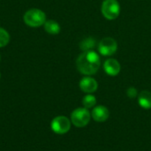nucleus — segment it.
I'll list each match as a JSON object with an SVG mask.
<instances>
[{"mask_svg": "<svg viewBox=\"0 0 151 151\" xmlns=\"http://www.w3.org/2000/svg\"><path fill=\"white\" fill-rule=\"evenodd\" d=\"M127 96L130 97V98H134V97H136V96H137V90H136V88H133V87L129 88L127 89Z\"/></svg>", "mask_w": 151, "mask_h": 151, "instance_id": "15", "label": "nucleus"}, {"mask_svg": "<svg viewBox=\"0 0 151 151\" xmlns=\"http://www.w3.org/2000/svg\"><path fill=\"white\" fill-rule=\"evenodd\" d=\"M0 59H1V58H0Z\"/></svg>", "mask_w": 151, "mask_h": 151, "instance_id": "16", "label": "nucleus"}, {"mask_svg": "<svg viewBox=\"0 0 151 151\" xmlns=\"http://www.w3.org/2000/svg\"><path fill=\"white\" fill-rule=\"evenodd\" d=\"M50 127L54 133L58 134H64L70 130L71 121L65 116H58L52 119Z\"/></svg>", "mask_w": 151, "mask_h": 151, "instance_id": "6", "label": "nucleus"}, {"mask_svg": "<svg viewBox=\"0 0 151 151\" xmlns=\"http://www.w3.org/2000/svg\"><path fill=\"white\" fill-rule=\"evenodd\" d=\"M109 115H110L109 110L105 106H103V105L95 107L91 113L93 119L97 122H104L107 120V119L109 118Z\"/></svg>", "mask_w": 151, "mask_h": 151, "instance_id": "9", "label": "nucleus"}, {"mask_svg": "<svg viewBox=\"0 0 151 151\" xmlns=\"http://www.w3.org/2000/svg\"><path fill=\"white\" fill-rule=\"evenodd\" d=\"M44 29L50 35H58L60 32V25L53 19L46 20L44 23Z\"/></svg>", "mask_w": 151, "mask_h": 151, "instance_id": "11", "label": "nucleus"}, {"mask_svg": "<svg viewBox=\"0 0 151 151\" xmlns=\"http://www.w3.org/2000/svg\"><path fill=\"white\" fill-rule=\"evenodd\" d=\"M97 88H98L97 81L91 77L88 76L83 77L80 81V88L87 94H91L96 92Z\"/></svg>", "mask_w": 151, "mask_h": 151, "instance_id": "7", "label": "nucleus"}, {"mask_svg": "<svg viewBox=\"0 0 151 151\" xmlns=\"http://www.w3.org/2000/svg\"><path fill=\"white\" fill-rule=\"evenodd\" d=\"M101 12L105 19L109 20L116 19L120 13V4L118 0H104Z\"/></svg>", "mask_w": 151, "mask_h": 151, "instance_id": "3", "label": "nucleus"}, {"mask_svg": "<svg viewBox=\"0 0 151 151\" xmlns=\"http://www.w3.org/2000/svg\"><path fill=\"white\" fill-rule=\"evenodd\" d=\"M121 69L119 62L115 58H109L104 64V72L110 76H116L119 73Z\"/></svg>", "mask_w": 151, "mask_h": 151, "instance_id": "8", "label": "nucleus"}, {"mask_svg": "<svg viewBox=\"0 0 151 151\" xmlns=\"http://www.w3.org/2000/svg\"><path fill=\"white\" fill-rule=\"evenodd\" d=\"M78 71L84 75H93L97 73L101 66L99 55L94 50L83 51L76 60Z\"/></svg>", "mask_w": 151, "mask_h": 151, "instance_id": "1", "label": "nucleus"}, {"mask_svg": "<svg viewBox=\"0 0 151 151\" xmlns=\"http://www.w3.org/2000/svg\"><path fill=\"white\" fill-rule=\"evenodd\" d=\"M95 46H96V40L93 39V38H91V37H88V38L84 39L80 43V48L83 51L92 50V49Z\"/></svg>", "mask_w": 151, "mask_h": 151, "instance_id": "12", "label": "nucleus"}, {"mask_svg": "<svg viewBox=\"0 0 151 151\" xmlns=\"http://www.w3.org/2000/svg\"><path fill=\"white\" fill-rule=\"evenodd\" d=\"M138 102L142 108L149 110L151 108V93L149 91H142L138 96Z\"/></svg>", "mask_w": 151, "mask_h": 151, "instance_id": "10", "label": "nucleus"}, {"mask_svg": "<svg viewBox=\"0 0 151 151\" xmlns=\"http://www.w3.org/2000/svg\"><path fill=\"white\" fill-rule=\"evenodd\" d=\"M118 50V43L116 40L111 37H104L98 44V51L102 56L110 57L116 53Z\"/></svg>", "mask_w": 151, "mask_h": 151, "instance_id": "5", "label": "nucleus"}, {"mask_svg": "<svg viewBox=\"0 0 151 151\" xmlns=\"http://www.w3.org/2000/svg\"><path fill=\"white\" fill-rule=\"evenodd\" d=\"M9 42H10L9 33L3 27H0V48L6 46L9 43Z\"/></svg>", "mask_w": 151, "mask_h": 151, "instance_id": "14", "label": "nucleus"}, {"mask_svg": "<svg viewBox=\"0 0 151 151\" xmlns=\"http://www.w3.org/2000/svg\"><path fill=\"white\" fill-rule=\"evenodd\" d=\"M0 76H1V75H0Z\"/></svg>", "mask_w": 151, "mask_h": 151, "instance_id": "17", "label": "nucleus"}, {"mask_svg": "<svg viewBox=\"0 0 151 151\" xmlns=\"http://www.w3.org/2000/svg\"><path fill=\"white\" fill-rule=\"evenodd\" d=\"M96 98L95 97V96H93L91 94L85 96L82 99V104H83L84 108H86V109L94 107L96 105Z\"/></svg>", "mask_w": 151, "mask_h": 151, "instance_id": "13", "label": "nucleus"}, {"mask_svg": "<svg viewBox=\"0 0 151 151\" xmlns=\"http://www.w3.org/2000/svg\"><path fill=\"white\" fill-rule=\"evenodd\" d=\"M23 19L26 25L31 27H39L44 25L46 21V14L40 9L33 8L25 12Z\"/></svg>", "mask_w": 151, "mask_h": 151, "instance_id": "2", "label": "nucleus"}, {"mask_svg": "<svg viewBox=\"0 0 151 151\" xmlns=\"http://www.w3.org/2000/svg\"><path fill=\"white\" fill-rule=\"evenodd\" d=\"M90 113L86 108H77L71 114V122L77 127H83L88 124Z\"/></svg>", "mask_w": 151, "mask_h": 151, "instance_id": "4", "label": "nucleus"}]
</instances>
